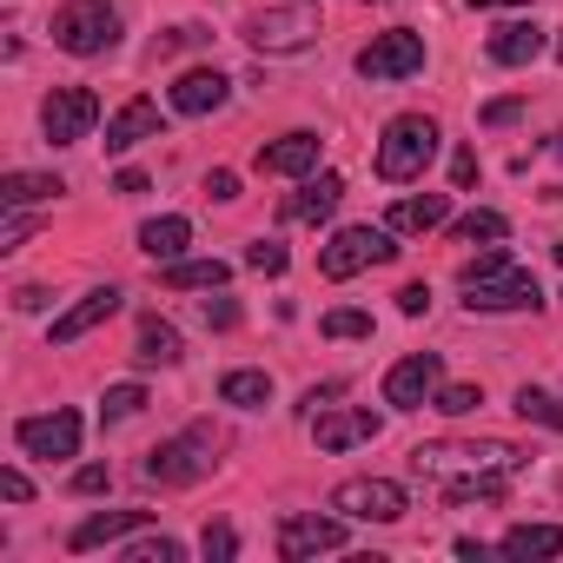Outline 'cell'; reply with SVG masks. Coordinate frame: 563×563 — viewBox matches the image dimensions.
<instances>
[{
    "label": "cell",
    "mask_w": 563,
    "mask_h": 563,
    "mask_svg": "<svg viewBox=\"0 0 563 563\" xmlns=\"http://www.w3.org/2000/svg\"><path fill=\"white\" fill-rule=\"evenodd\" d=\"M332 398H339V385H312V391H306V411H319V405H332Z\"/></svg>",
    "instance_id": "cell-48"
},
{
    "label": "cell",
    "mask_w": 563,
    "mask_h": 563,
    "mask_svg": "<svg viewBox=\"0 0 563 563\" xmlns=\"http://www.w3.org/2000/svg\"><path fill=\"white\" fill-rule=\"evenodd\" d=\"M556 258H563V245H556Z\"/></svg>",
    "instance_id": "cell-50"
},
{
    "label": "cell",
    "mask_w": 563,
    "mask_h": 563,
    "mask_svg": "<svg viewBox=\"0 0 563 563\" xmlns=\"http://www.w3.org/2000/svg\"><path fill=\"white\" fill-rule=\"evenodd\" d=\"M325 550H345V517L292 510L286 523H278V556L286 563H306V556H325Z\"/></svg>",
    "instance_id": "cell-10"
},
{
    "label": "cell",
    "mask_w": 563,
    "mask_h": 563,
    "mask_svg": "<svg viewBox=\"0 0 563 563\" xmlns=\"http://www.w3.org/2000/svg\"><path fill=\"white\" fill-rule=\"evenodd\" d=\"M186 352H179V332L166 325V319H146L140 325V345H133V365L140 372H153V365H179Z\"/></svg>",
    "instance_id": "cell-25"
},
{
    "label": "cell",
    "mask_w": 563,
    "mask_h": 563,
    "mask_svg": "<svg viewBox=\"0 0 563 563\" xmlns=\"http://www.w3.org/2000/svg\"><path fill=\"white\" fill-rule=\"evenodd\" d=\"M517 113H523V100H490V107H484L477 120H484V126H510Z\"/></svg>",
    "instance_id": "cell-40"
},
{
    "label": "cell",
    "mask_w": 563,
    "mask_h": 563,
    "mask_svg": "<svg viewBox=\"0 0 563 563\" xmlns=\"http://www.w3.org/2000/svg\"><path fill=\"white\" fill-rule=\"evenodd\" d=\"M113 312H120V286H93V292H87L74 312H60V319H54V345H74V339H87V332H93V325H107Z\"/></svg>",
    "instance_id": "cell-18"
},
{
    "label": "cell",
    "mask_w": 563,
    "mask_h": 563,
    "mask_svg": "<svg viewBox=\"0 0 563 563\" xmlns=\"http://www.w3.org/2000/svg\"><path fill=\"white\" fill-rule=\"evenodd\" d=\"M199 325H206V332H232V325H239V306H232V299H206V306H199Z\"/></svg>",
    "instance_id": "cell-37"
},
{
    "label": "cell",
    "mask_w": 563,
    "mask_h": 563,
    "mask_svg": "<svg viewBox=\"0 0 563 563\" xmlns=\"http://www.w3.org/2000/svg\"><path fill=\"white\" fill-rule=\"evenodd\" d=\"M431 159H438V120L398 113V120L385 126V140H378V179H385V186H411V179H424Z\"/></svg>",
    "instance_id": "cell-3"
},
{
    "label": "cell",
    "mask_w": 563,
    "mask_h": 563,
    "mask_svg": "<svg viewBox=\"0 0 563 563\" xmlns=\"http://www.w3.org/2000/svg\"><path fill=\"white\" fill-rule=\"evenodd\" d=\"M245 41H252L258 54H306V47L319 41V21H312L306 8H278V14H252V21H245Z\"/></svg>",
    "instance_id": "cell-11"
},
{
    "label": "cell",
    "mask_w": 563,
    "mask_h": 563,
    "mask_svg": "<svg viewBox=\"0 0 563 563\" xmlns=\"http://www.w3.org/2000/svg\"><path fill=\"white\" fill-rule=\"evenodd\" d=\"M146 523H153V510H100V517L74 523L67 550H100V543H120L126 530H146Z\"/></svg>",
    "instance_id": "cell-21"
},
{
    "label": "cell",
    "mask_w": 563,
    "mask_h": 563,
    "mask_svg": "<svg viewBox=\"0 0 563 563\" xmlns=\"http://www.w3.org/2000/svg\"><path fill=\"white\" fill-rule=\"evenodd\" d=\"M332 510H345L352 523H398V517L411 510V497H405V484H391V477H352V484L332 490Z\"/></svg>",
    "instance_id": "cell-7"
},
{
    "label": "cell",
    "mask_w": 563,
    "mask_h": 563,
    "mask_svg": "<svg viewBox=\"0 0 563 563\" xmlns=\"http://www.w3.org/2000/svg\"><path fill=\"white\" fill-rule=\"evenodd\" d=\"M206 41H212L206 27H173V34H159V47H153V54H186V47H206Z\"/></svg>",
    "instance_id": "cell-38"
},
{
    "label": "cell",
    "mask_w": 563,
    "mask_h": 563,
    "mask_svg": "<svg viewBox=\"0 0 563 563\" xmlns=\"http://www.w3.org/2000/svg\"><path fill=\"white\" fill-rule=\"evenodd\" d=\"M504 232H510V225H504V212H484V206H477V212H464V219H451V239H457V245H477V239H484V245H497Z\"/></svg>",
    "instance_id": "cell-29"
},
{
    "label": "cell",
    "mask_w": 563,
    "mask_h": 563,
    "mask_svg": "<svg viewBox=\"0 0 563 563\" xmlns=\"http://www.w3.org/2000/svg\"><path fill=\"white\" fill-rule=\"evenodd\" d=\"M245 265H252V272H265V278H278V272H286V245H278V239H252Z\"/></svg>",
    "instance_id": "cell-35"
},
{
    "label": "cell",
    "mask_w": 563,
    "mask_h": 563,
    "mask_svg": "<svg viewBox=\"0 0 563 563\" xmlns=\"http://www.w3.org/2000/svg\"><path fill=\"white\" fill-rule=\"evenodd\" d=\"M54 47L60 54H113L120 47V14H113V0H67V8L54 14Z\"/></svg>",
    "instance_id": "cell-5"
},
{
    "label": "cell",
    "mask_w": 563,
    "mask_h": 563,
    "mask_svg": "<svg viewBox=\"0 0 563 563\" xmlns=\"http://www.w3.org/2000/svg\"><path fill=\"white\" fill-rule=\"evenodd\" d=\"M517 418H530V424H543V431H563V398L523 385V391H517Z\"/></svg>",
    "instance_id": "cell-30"
},
{
    "label": "cell",
    "mask_w": 563,
    "mask_h": 563,
    "mask_svg": "<svg viewBox=\"0 0 563 563\" xmlns=\"http://www.w3.org/2000/svg\"><path fill=\"white\" fill-rule=\"evenodd\" d=\"M319 332H325V339H372V312L339 306V312H325V319H319Z\"/></svg>",
    "instance_id": "cell-31"
},
{
    "label": "cell",
    "mask_w": 563,
    "mask_h": 563,
    "mask_svg": "<svg viewBox=\"0 0 563 563\" xmlns=\"http://www.w3.org/2000/svg\"><path fill=\"white\" fill-rule=\"evenodd\" d=\"M206 192H212V199H239V179H232V173H206Z\"/></svg>",
    "instance_id": "cell-44"
},
{
    "label": "cell",
    "mask_w": 563,
    "mask_h": 563,
    "mask_svg": "<svg viewBox=\"0 0 563 563\" xmlns=\"http://www.w3.org/2000/svg\"><path fill=\"white\" fill-rule=\"evenodd\" d=\"M451 179L471 186V179H477V153H457V159H451Z\"/></svg>",
    "instance_id": "cell-45"
},
{
    "label": "cell",
    "mask_w": 563,
    "mask_h": 563,
    "mask_svg": "<svg viewBox=\"0 0 563 563\" xmlns=\"http://www.w3.org/2000/svg\"><path fill=\"white\" fill-rule=\"evenodd\" d=\"M497 550L504 556H563V530L556 523H510Z\"/></svg>",
    "instance_id": "cell-26"
},
{
    "label": "cell",
    "mask_w": 563,
    "mask_h": 563,
    "mask_svg": "<svg viewBox=\"0 0 563 563\" xmlns=\"http://www.w3.org/2000/svg\"><path fill=\"white\" fill-rule=\"evenodd\" d=\"M391 258H398V232H391V225H345V232H332V245L319 252V272H325V278H352V272L391 265Z\"/></svg>",
    "instance_id": "cell-6"
},
{
    "label": "cell",
    "mask_w": 563,
    "mask_h": 563,
    "mask_svg": "<svg viewBox=\"0 0 563 563\" xmlns=\"http://www.w3.org/2000/svg\"><path fill=\"white\" fill-rule=\"evenodd\" d=\"M523 457H530V451L510 444V438H477V444L444 438V444H418V451H411V471L444 490V484H477V477H517Z\"/></svg>",
    "instance_id": "cell-1"
},
{
    "label": "cell",
    "mask_w": 563,
    "mask_h": 563,
    "mask_svg": "<svg viewBox=\"0 0 563 563\" xmlns=\"http://www.w3.org/2000/svg\"><path fill=\"white\" fill-rule=\"evenodd\" d=\"M107 484H113L107 464H80V471H74V490H80V497H93V490H107Z\"/></svg>",
    "instance_id": "cell-39"
},
{
    "label": "cell",
    "mask_w": 563,
    "mask_h": 563,
    "mask_svg": "<svg viewBox=\"0 0 563 563\" xmlns=\"http://www.w3.org/2000/svg\"><path fill=\"white\" fill-rule=\"evenodd\" d=\"M27 232H34V219H27V212L14 206V212H8V225H0V245H21Z\"/></svg>",
    "instance_id": "cell-42"
},
{
    "label": "cell",
    "mask_w": 563,
    "mask_h": 563,
    "mask_svg": "<svg viewBox=\"0 0 563 563\" xmlns=\"http://www.w3.org/2000/svg\"><path fill=\"white\" fill-rule=\"evenodd\" d=\"M477 405H484L477 385H438V411H444V418H471Z\"/></svg>",
    "instance_id": "cell-34"
},
{
    "label": "cell",
    "mask_w": 563,
    "mask_h": 563,
    "mask_svg": "<svg viewBox=\"0 0 563 563\" xmlns=\"http://www.w3.org/2000/svg\"><path fill=\"white\" fill-rule=\"evenodd\" d=\"M212 464H219V431H212V424H192V431L166 438L159 451H146V484L186 490V484H199Z\"/></svg>",
    "instance_id": "cell-4"
},
{
    "label": "cell",
    "mask_w": 563,
    "mask_h": 563,
    "mask_svg": "<svg viewBox=\"0 0 563 563\" xmlns=\"http://www.w3.org/2000/svg\"><path fill=\"white\" fill-rule=\"evenodd\" d=\"M219 405L258 411V405H272V378H265V372H225V378H219Z\"/></svg>",
    "instance_id": "cell-28"
},
{
    "label": "cell",
    "mask_w": 563,
    "mask_h": 563,
    "mask_svg": "<svg viewBox=\"0 0 563 563\" xmlns=\"http://www.w3.org/2000/svg\"><path fill=\"white\" fill-rule=\"evenodd\" d=\"M444 219H451V199H444V192H418V199H398V206L385 212L391 232H438Z\"/></svg>",
    "instance_id": "cell-23"
},
{
    "label": "cell",
    "mask_w": 563,
    "mask_h": 563,
    "mask_svg": "<svg viewBox=\"0 0 563 563\" xmlns=\"http://www.w3.org/2000/svg\"><path fill=\"white\" fill-rule=\"evenodd\" d=\"M41 306H47V292H41V286H21V292H14V312H41Z\"/></svg>",
    "instance_id": "cell-46"
},
{
    "label": "cell",
    "mask_w": 563,
    "mask_h": 563,
    "mask_svg": "<svg viewBox=\"0 0 563 563\" xmlns=\"http://www.w3.org/2000/svg\"><path fill=\"white\" fill-rule=\"evenodd\" d=\"M54 192H67L54 173H8V179H0V206H41V199H54Z\"/></svg>",
    "instance_id": "cell-27"
},
{
    "label": "cell",
    "mask_w": 563,
    "mask_h": 563,
    "mask_svg": "<svg viewBox=\"0 0 563 563\" xmlns=\"http://www.w3.org/2000/svg\"><path fill=\"white\" fill-rule=\"evenodd\" d=\"M0 497H8V504H27V497H34V484H27L21 471H0Z\"/></svg>",
    "instance_id": "cell-41"
},
{
    "label": "cell",
    "mask_w": 563,
    "mask_h": 563,
    "mask_svg": "<svg viewBox=\"0 0 563 563\" xmlns=\"http://www.w3.org/2000/svg\"><path fill=\"white\" fill-rule=\"evenodd\" d=\"M418 67H424V34L418 27H391V34H378L358 54V74L365 80H411Z\"/></svg>",
    "instance_id": "cell-9"
},
{
    "label": "cell",
    "mask_w": 563,
    "mask_h": 563,
    "mask_svg": "<svg viewBox=\"0 0 563 563\" xmlns=\"http://www.w3.org/2000/svg\"><path fill=\"white\" fill-rule=\"evenodd\" d=\"M543 47H550V41H543V27H537V21H504V27L484 41V54H490L497 67H530Z\"/></svg>",
    "instance_id": "cell-19"
},
{
    "label": "cell",
    "mask_w": 563,
    "mask_h": 563,
    "mask_svg": "<svg viewBox=\"0 0 563 563\" xmlns=\"http://www.w3.org/2000/svg\"><path fill=\"white\" fill-rule=\"evenodd\" d=\"M93 120H100V93H93V87H54V93L41 100V126H47V140H54V146L87 140V133H93Z\"/></svg>",
    "instance_id": "cell-8"
},
{
    "label": "cell",
    "mask_w": 563,
    "mask_h": 563,
    "mask_svg": "<svg viewBox=\"0 0 563 563\" xmlns=\"http://www.w3.org/2000/svg\"><path fill=\"white\" fill-rule=\"evenodd\" d=\"M345 199V179L339 173H319V179H306L299 192H286V206H278V219H292V225H319V219H332V206Z\"/></svg>",
    "instance_id": "cell-15"
},
{
    "label": "cell",
    "mask_w": 563,
    "mask_h": 563,
    "mask_svg": "<svg viewBox=\"0 0 563 563\" xmlns=\"http://www.w3.org/2000/svg\"><path fill=\"white\" fill-rule=\"evenodd\" d=\"M199 550H206L212 563H232V556H239V537H232L225 523H206V537H199Z\"/></svg>",
    "instance_id": "cell-36"
},
{
    "label": "cell",
    "mask_w": 563,
    "mask_h": 563,
    "mask_svg": "<svg viewBox=\"0 0 563 563\" xmlns=\"http://www.w3.org/2000/svg\"><path fill=\"white\" fill-rule=\"evenodd\" d=\"M186 550L173 543V537H140V543H126L120 550V563H179Z\"/></svg>",
    "instance_id": "cell-33"
},
{
    "label": "cell",
    "mask_w": 563,
    "mask_h": 563,
    "mask_svg": "<svg viewBox=\"0 0 563 563\" xmlns=\"http://www.w3.org/2000/svg\"><path fill=\"white\" fill-rule=\"evenodd\" d=\"M140 411H146V391H140V385H113V391L100 398V418H107V424H126V418H140Z\"/></svg>",
    "instance_id": "cell-32"
},
{
    "label": "cell",
    "mask_w": 563,
    "mask_h": 563,
    "mask_svg": "<svg viewBox=\"0 0 563 563\" xmlns=\"http://www.w3.org/2000/svg\"><path fill=\"white\" fill-rule=\"evenodd\" d=\"M14 444L27 451V457H74L80 451V411H47V418H21L14 424Z\"/></svg>",
    "instance_id": "cell-13"
},
{
    "label": "cell",
    "mask_w": 563,
    "mask_h": 563,
    "mask_svg": "<svg viewBox=\"0 0 563 563\" xmlns=\"http://www.w3.org/2000/svg\"><path fill=\"white\" fill-rule=\"evenodd\" d=\"M464 8H523V0H464Z\"/></svg>",
    "instance_id": "cell-49"
},
{
    "label": "cell",
    "mask_w": 563,
    "mask_h": 563,
    "mask_svg": "<svg viewBox=\"0 0 563 563\" xmlns=\"http://www.w3.org/2000/svg\"><path fill=\"white\" fill-rule=\"evenodd\" d=\"M166 133V120H159V107L140 93V100H126L113 120H107V153H133L140 140H159Z\"/></svg>",
    "instance_id": "cell-16"
},
{
    "label": "cell",
    "mask_w": 563,
    "mask_h": 563,
    "mask_svg": "<svg viewBox=\"0 0 563 563\" xmlns=\"http://www.w3.org/2000/svg\"><path fill=\"white\" fill-rule=\"evenodd\" d=\"M225 93H232V80H225L219 67H192V74H179V80H173V113L206 120V113H219V107H225Z\"/></svg>",
    "instance_id": "cell-14"
},
{
    "label": "cell",
    "mask_w": 563,
    "mask_h": 563,
    "mask_svg": "<svg viewBox=\"0 0 563 563\" xmlns=\"http://www.w3.org/2000/svg\"><path fill=\"white\" fill-rule=\"evenodd\" d=\"M186 245H192V219H179V212H166V219H146V225H140V252H146V258H159V265L186 258Z\"/></svg>",
    "instance_id": "cell-22"
},
{
    "label": "cell",
    "mask_w": 563,
    "mask_h": 563,
    "mask_svg": "<svg viewBox=\"0 0 563 563\" xmlns=\"http://www.w3.org/2000/svg\"><path fill=\"white\" fill-rule=\"evenodd\" d=\"M312 438H319V451H352V444L378 438V411H325V418H312Z\"/></svg>",
    "instance_id": "cell-20"
},
{
    "label": "cell",
    "mask_w": 563,
    "mask_h": 563,
    "mask_svg": "<svg viewBox=\"0 0 563 563\" xmlns=\"http://www.w3.org/2000/svg\"><path fill=\"white\" fill-rule=\"evenodd\" d=\"M113 192H126V199H133V192H146V173H133V166H126V173L113 179Z\"/></svg>",
    "instance_id": "cell-47"
},
{
    "label": "cell",
    "mask_w": 563,
    "mask_h": 563,
    "mask_svg": "<svg viewBox=\"0 0 563 563\" xmlns=\"http://www.w3.org/2000/svg\"><path fill=\"white\" fill-rule=\"evenodd\" d=\"M464 306L471 312H537L543 292H537V272H523L504 245H484L477 258H464Z\"/></svg>",
    "instance_id": "cell-2"
},
{
    "label": "cell",
    "mask_w": 563,
    "mask_h": 563,
    "mask_svg": "<svg viewBox=\"0 0 563 563\" xmlns=\"http://www.w3.org/2000/svg\"><path fill=\"white\" fill-rule=\"evenodd\" d=\"M424 306H431V292H424V286H405V292H398V312H405V319H418Z\"/></svg>",
    "instance_id": "cell-43"
},
{
    "label": "cell",
    "mask_w": 563,
    "mask_h": 563,
    "mask_svg": "<svg viewBox=\"0 0 563 563\" xmlns=\"http://www.w3.org/2000/svg\"><path fill=\"white\" fill-rule=\"evenodd\" d=\"M312 166H319V133H286V140L258 146V173H272V179H299Z\"/></svg>",
    "instance_id": "cell-17"
},
{
    "label": "cell",
    "mask_w": 563,
    "mask_h": 563,
    "mask_svg": "<svg viewBox=\"0 0 563 563\" xmlns=\"http://www.w3.org/2000/svg\"><path fill=\"white\" fill-rule=\"evenodd\" d=\"M438 385H444V358H438V352H411V358H398V365L385 372V405L418 411V405L438 398Z\"/></svg>",
    "instance_id": "cell-12"
},
{
    "label": "cell",
    "mask_w": 563,
    "mask_h": 563,
    "mask_svg": "<svg viewBox=\"0 0 563 563\" xmlns=\"http://www.w3.org/2000/svg\"><path fill=\"white\" fill-rule=\"evenodd\" d=\"M159 278H166V292H219L225 286V258H173Z\"/></svg>",
    "instance_id": "cell-24"
}]
</instances>
